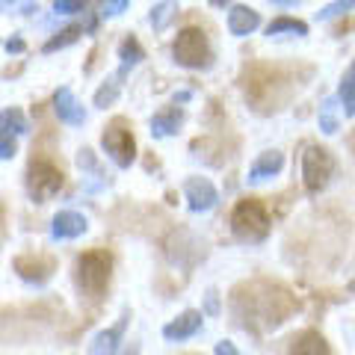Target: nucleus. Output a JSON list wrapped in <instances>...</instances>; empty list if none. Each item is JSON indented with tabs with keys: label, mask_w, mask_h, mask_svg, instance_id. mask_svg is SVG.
Here are the masks:
<instances>
[{
	"label": "nucleus",
	"mask_w": 355,
	"mask_h": 355,
	"mask_svg": "<svg viewBox=\"0 0 355 355\" xmlns=\"http://www.w3.org/2000/svg\"><path fill=\"white\" fill-rule=\"evenodd\" d=\"M214 355H240V352H237V347L231 340H219L214 347Z\"/></svg>",
	"instance_id": "obj_33"
},
{
	"label": "nucleus",
	"mask_w": 355,
	"mask_h": 355,
	"mask_svg": "<svg viewBox=\"0 0 355 355\" xmlns=\"http://www.w3.org/2000/svg\"><path fill=\"white\" fill-rule=\"evenodd\" d=\"M184 101H190V92H178L175 95V104H184Z\"/></svg>",
	"instance_id": "obj_35"
},
{
	"label": "nucleus",
	"mask_w": 355,
	"mask_h": 355,
	"mask_svg": "<svg viewBox=\"0 0 355 355\" xmlns=\"http://www.w3.org/2000/svg\"><path fill=\"white\" fill-rule=\"evenodd\" d=\"M110 279H113V254L107 249H89L83 254H77L74 261V282L80 296H86L89 302H101Z\"/></svg>",
	"instance_id": "obj_2"
},
{
	"label": "nucleus",
	"mask_w": 355,
	"mask_h": 355,
	"mask_svg": "<svg viewBox=\"0 0 355 355\" xmlns=\"http://www.w3.org/2000/svg\"><path fill=\"white\" fill-rule=\"evenodd\" d=\"M128 320H130V311L125 308L113 326L104 329V331H98V335L92 338V343H89V355H116L119 347H121V340H125Z\"/></svg>",
	"instance_id": "obj_10"
},
{
	"label": "nucleus",
	"mask_w": 355,
	"mask_h": 355,
	"mask_svg": "<svg viewBox=\"0 0 355 355\" xmlns=\"http://www.w3.org/2000/svg\"><path fill=\"white\" fill-rule=\"evenodd\" d=\"M184 125V110L181 107H163L160 113L151 116V133L157 139L163 137H172V133H178Z\"/></svg>",
	"instance_id": "obj_16"
},
{
	"label": "nucleus",
	"mask_w": 355,
	"mask_h": 355,
	"mask_svg": "<svg viewBox=\"0 0 355 355\" xmlns=\"http://www.w3.org/2000/svg\"><path fill=\"white\" fill-rule=\"evenodd\" d=\"M130 3L128 0H113V3H101V18H116L121 12H128Z\"/></svg>",
	"instance_id": "obj_30"
},
{
	"label": "nucleus",
	"mask_w": 355,
	"mask_h": 355,
	"mask_svg": "<svg viewBox=\"0 0 355 355\" xmlns=\"http://www.w3.org/2000/svg\"><path fill=\"white\" fill-rule=\"evenodd\" d=\"M355 9V0H338V3H329L317 12V21H331V18H340L343 12H352Z\"/></svg>",
	"instance_id": "obj_26"
},
{
	"label": "nucleus",
	"mask_w": 355,
	"mask_h": 355,
	"mask_svg": "<svg viewBox=\"0 0 355 355\" xmlns=\"http://www.w3.org/2000/svg\"><path fill=\"white\" fill-rule=\"evenodd\" d=\"M77 166H80L83 178L89 175V178H95V181H98V187H107V175H104L101 163H98L92 148H80V151H77Z\"/></svg>",
	"instance_id": "obj_23"
},
{
	"label": "nucleus",
	"mask_w": 355,
	"mask_h": 355,
	"mask_svg": "<svg viewBox=\"0 0 355 355\" xmlns=\"http://www.w3.org/2000/svg\"><path fill=\"white\" fill-rule=\"evenodd\" d=\"M12 270L18 272V279H24L27 284L42 287L57 272V258H51V254H18L12 261Z\"/></svg>",
	"instance_id": "obj_8"
},
{
	"label": "nucleus",
	"mask_w": 355,
	"mask_h": 355,
	"mask_svg": "<svg viewBox=\"0 0 355 355\" xmlns=\"http://www.w3.org/2000/svg\"><path fill=\"white\" fill-rule=\"evenodd\" d=\"M53 12H60V15L86 12V3H83V0H57V3H53Z\"/></svg>",
	"instance_id": "obj_29"
},
{
	"label": "nucleus",
	"mask_w": 355,
	"mask_h": 355,
	"mask_svg": "<svg viewBox=\"0 0 355 355\" xmlns=\"http://www.w3.org/2000/svg\"><path fill=\"white\" fill-rule=\"evenodd\" d=\"M101 148L119 169H130V163L137 160V139H133V128L128 119L116 116L101 133Z\"/></svg>",
	"instance_id": "obj_5"
},
{
	"label": "nucleus",
	"mask_w": 355,
	"mask_h": 355,
	"mask_svg": "<svg viewBox=\"0 0 355 355\" xmlns=\"http://www.w3.org/2000/svg\"><path fill=\"white\" fill-rule=\"evenodd\" d=\"M205 323V311H196V308H187L184 314H178L175 320L163 326V338L166 340H190L202 331Z\"/></svg>",
	"instance_id": "obj_11"
},
{
	"label": "nucleus",
	"mask_w": 355,
	"mask_h": 355,
	"mask_svg": "<svg viewBox=\"0 0 355 355\" xmlns=\"http://www.w3.org/2000/svg\"><path fill=\"white\" fill-rule=\"evenodd\" d=\"M0 128L6 133H12V137H24V133H30V121L18 107H9L0 113Z\"/></svg>",
	"instance_id": "obj_24"
},
{
	"label": "nucleus",
	"mask_w": 355,
	"mask_h": 355,
	"mask_svg": "<svg viewBox=\"0 0 355 355\" xmlns=\"http://www.w3.org/2000/svg\"><path fill=\"white\" fill-rule=\"evenodd\" d=\"M340 101L338 98H326L323 104H320V113H317V121H320V130L326 133V137H335V133L340 130V110L338 107Z\"/></svg>",
	"instance_id": "obj_18"
},
{
	"label": "nucleus",
	"mask_w": 355,
	"mask_h": 355,
	"mask_svg": "<svg viewBox=\"0 0 355 355\" xmlns=\"http://www.w3.org/2000/svg\"><path fill=\"white\" fill-rule=\"evenodd\" d=\"M184 198H187V207H190L193 214H207V210L216 207L219 190L207 181V178L193 175V178H187L184 181Z\"/></svg>",
	"instance_id": "obj_9"
},
{
	"label": "nucleus",
	"mask_w": 355,
	"mask_h": 355,
	"mask_svg": "<svg viewBox=\"0 0 355 355\" xmlns=\"http://www.w3.org/2000/svg\"><path fill=\"white\" fill-rule=\"evenodd\" d=\"M205 311H207V314H219V296H216V291H207V296H205Z\"/></svg>",
	"instance_id": "obj_32"
},
{
	"label": "nucleus",
	"mask_w": 355,
	"mask_h": 355,
	"mask_svg": "<svg viewBox=\"0 0 355 355\" xmlns=\"http://www.w3.org/2000/svg\"><path fill=\"white\" fill-rule=\"evenodd\" d=\"M252 296H243L240 291H234L231 296V308H243L246 311H237L240 323L254 326L261 323L263 329H275L279 323H284V317L293 311V299L287 296L282 287H270V284H252L246 287Z\"/></svg>",
	"instance_id": "obj_1"
},
{
	"label": "nucleus",
	"mask_w": 355,
	"mask_h": 355,
	"mask_svg": "<svg viewBox=\"0 0 355 355\" xmlns=\"http://www.w3.org/2000/svg\"><path fill=\"white\" fill-rule=\"evenodd\" d=\"M291 355H331V349H329V343H326V338L320 335V331L305 329V331H299V335L293 338Z\"/></svg>",
	"instance_id": "obj_17"
},
{
	"label": "nucleus",
	"mask_w": 355,
	"mask_h": 355,
	"mask_svg": "<svg viewBox=\"0 0 355 355\" xmlns=\"http://www.w3.org/2000/svg\"><path fill=\"white\" fill-rule=\"evenodd\" d=\"M83 30H86V27L71 24V27H65V30H60V33H53V39H48V42L42 44V53H53V51L69 48V44H74L77 39L83 36Z\"/></svg>",
	"instance_id": "obj_22"
},
{
	"label": "nucleus",
	"mask_w": 355,
	"mask_h": 355,
	"mask_svg": "<svg viewBox=\"0 0 355 355\" xmlns=\"http://www.w3.org/2000/svg\"><path fill=\"white\" fill-rule=\"evenodd\" d=\"M284 169V154L282 151H263L254 157V163L249 166V184H263L270 181V178H275Z\"/></svg>",
	"instance_id": "obj_15"
},
{
	"label": "nucleus",
	"mask_w": 355,
	"mask_h": 355,
	"mask_svg": "<svg viewBox=\"0 0 355 355\" xmlns=\"http://www.w3.org/2000/svg\"><path fill=\"white\" fill-rule=\"evenodd\" d=\"M121 77H125V74H113V77H110V80L101 86V89H98V92H95V107H101V110H107L110 104H113L116 101V98H119V92H121Z\"/></svg>",
	"instance_id": "obj_25"
},
{
	"label": "nucleus",
	"mask_w": 355,
	"mask_h": 355,
	"mask_svg": "<svg viewBox=\"0 0 355 355\" xmlns=\"http://www.w3.org/2000/svg\"><path fill=\"white\" fill-rule=\"evenodd\" d=\"M302 184L308 193H320L326 190L331 172H335V157H331V151L323 148V146H305L302 148Z\"/></svg>",
	"instance_id": "obj_7"
},
{
	"label": "nucleus",
	"mask_w": 355,
	"mask_h": 355,
	"mask_svg": "<svg viewBox=\"0 0 355 355\" xmlns=\"http://www.w3.org/2000/svg\"><path fill=\"white\" fill-rule=\"evenodd\" d=\"M349 293H355V279H352V282H349Z\"/></svg>",
	"instance_id": "obj_36"
},
{
	"label": "nucleus",
	"mask_w": 355,
	"mask_h": 355,
	"mask_svg": "<svg viewBox=\"0 0 355 355\" xmlns=\"http://www.w3.org/2000/svg\"><path fill=\"white\" fill-rule=\"evenodd\" d=\"M53 113H57L62 125H71V128H80L86 121V107L77 101V95L69 86H60L57 92H53Z\"/></svg>",
	"instance_id": "obj_12"
},
{
	"label": "nucleus",
	"mask_w": 355,
	"mask_h": 355,
	"mask_svg": "<svg viewBox=\"0 0 355 355\" xmlns=\"http://www.w3.org/2000/svg\"><path fill=\"white\" fill-rule=\"evenodd\" d=\"M338 101L343 104V113H347V116H355V60L347 65V71L340 74Z\"/></svg>",
	"instance_id": "obj_20"
},
{
	"label": "nucleus",
	"mask_w": 355,
	"mask_h": 355,
	"mask_svg": "<svg viewBox=\"0 0 355 355\" xmlns=\"http://www.w3.org/2000/svg\"><path fill=\"white\" fill-rule=\"evenodd\" d=\"M261 27V12L258 9H252V6H243V3H234L228 9V33L231 36H252L254 30Z\"/></svg>",
	"instance_id": "obj_14"
},
{
	"label": "nucleus",
	"mask_w": 355,
	"mask_h": 355,
	"mask_svg": "<svg viewBox=\"0 0 355 355\" xmlns=\"http://www.w3.org/2000/svg\"><path fill=\"white\" fill-rule=\"evenodd\" d=\"M119 60H121V74H128L133 65H139L142 60H146V51H142V44L133 39V36H125L121 39V44H119Z\"/></svg>",
	"instance_id": "obj_21"
},
{
	"label": "nucleus",
	"mask_w": 355,
	"mask_h": 355,
	"mask_svg": "<svg viewBox=\"0 0 355 355\" xmlns=\"http://www.w3.org/2000/svg\"><path fill=\"white\" fill-rule=\"evenodd\" d=\"M89 231V219L77 210H60L57 216L51 219V237L53 240H77Z\"/></svg>",
	"instance_id": "obj_13"
},
{
	"label": "nucleus",
	"mask_w": 355,
	"mask_h": 355,
	"mask_svg": "<svg viewBox=\"0 0 355 355\" xmlns=\"http://www.w3.org/2000/svg\"><path fill=\"white\" fill-rule=\"evenodd\" d=\"M266 36L270 39H279V36H308V24L299 18H291V15H282L266 24Z\"/></svg>",
	"instance_id": "obj_19"
},
{
	"label": "nucleus",
	"mask_w": 355,
	"mask_h": 355,
	"mask_svg": "<svg viewBox=\"0 0 355 355\" xmlns=\"http://www.w3.org/2000/svg\"><path fill=\"white\" fill-rule=\"evenodd\" d=\"M116 355H139V343L133 340V343H128V347H121Z\"/></svg>",
	"instance_id": "obj_34"
},
{
	"label": "nucleus",
	"mask_w": 355,
	"mask_h": 355,
	"mask_svg": "<svg viewBox=\"0 0 355 355\" xmlns=\"http://www.w3.org/2000/svg\"><path fill=\"white\" fill-rule=\"evenodd\" d=\"M3 48H6V53H21V51H24V39H21L18 33H15L12 39H6V42H3Z\"/></svg>",
	"instance_id": "obj_31"
},
{
	"label": "nucleus",
	"mask_w": 355,
	"mask_h": 355,
	"mask_svg": "<svg viewBox=\"0 0 355 355\" xmlns=\"http://www.w3.org/2000/svg\"><path fill=\"white\" fill-rule=\"evenodd\" d=\"M15 154H18V142H15V137L0 128V160H12Z\"/></svg>",
	"instance_id": "obj_28"
},
{
	"label": "nucleus",
	"mask_w": 355,
	"mask_h": 355,
	"mask_svg": "<svg viewBox=\"0 0 355 355\" xmlns=\"http://www.w3.org/2000/svg\"><path fill=\"white\" fill-rule=\"evenodd\" d=\"M172 57L184 69H207L210 65V42L202 27H184L172 42Z\"/></svg>",
	"instance_id": "obj_6"
},
{
	"label": "nucleus",
	"mask_w": 355,
	"mask_h": 355,
	"mask_svg": "<svg viewBox=\"0 0 355 355\" xmlns=\"http://www.w3.org/2000/svg\"><path fill=\"white\" fill-rule=\"evenodd\" d=\"M175 9H178L175 3H157V6H151V15H148L151 27H154V30H163V27H166V21L175 15Z\"/></svg>",
	"instance_id": "obj_27"
},
{
	"label": "nucleus",
	"mask_w": 355,
	"mask_h": 355,
	"mask_svg": "<svg viewBox=\"0 0 355 355\" xmlns=\"http://www.w3.org/2000/svg\"><path fill=\"white\" fill-rule=\"evenodd\" d=\"M65 187V175L48 154H33V160L27 163V193L36 205L51 202L53 196Z\"/></svg>",
	"instance_id": "obj_3"
},
{
	"label": "nucleus",
	"mask_w": 355,
	"mask_h": 355,
	"mask_svg": "<svg viewBox=\"0 0 355 355\" xmlns=\"http://www.w3.org/2000/svg\"><path fill=\"white\" fill-rule=\"evenodd\" d=\"M231 231L240 243H261L270 234V210L258 198H243L231 210Z\"/></svg>",
	"instance_id": "obj_4"
}]
</instances>
